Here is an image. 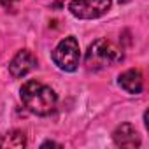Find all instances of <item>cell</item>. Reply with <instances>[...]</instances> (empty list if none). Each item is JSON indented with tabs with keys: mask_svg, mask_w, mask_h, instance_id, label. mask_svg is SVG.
<instances>
[{
	"mask_svg": "<svg viewBox=\"0 0 149 149\" xmlns=\"http://www.w3.org/2000/svg\"><path fill=\"white\" fill-rule=\"evenodd\" d=\"M40 147H60V144H56V142H53V140H46V142H42Z\"/></svg>",
	"mask_w": 149,
	"mask_h": 149,
	"instance_id": "cell-10",
	"label": "cell"
},
{
	"mask_svg": "<svg viewBox=\"0 0 149 149\" xmlns=\"http://www.w3.org/2000/svg\"><path fill=\"white\" fill-rule=\"evenodd\" d=\"M19 95H21L25 107L37 116L53 114L56 109V104H58V97H56L54 90L39 81L25 83L19 90Z\"/></svg>",
	"mask_w": 149,
	"mask_h": 149,
	"instance_id": "cell-1",
	"label": "cell"
},
{
	"mask_svg": "<svg viewBox=\"0 0 149 149\" xmlns=\"http://www.w3.org/2000/svg\"><path fill=\"white\" fill-rule=\"evenodd\" d=\"M37 67V58L32 54V51L28 49H21L16 53V56L11 60L9 63V72L14 79L25 77L26 74H30L33 68Z\"/></svg>",
	"mask_w": 149,
	"mask_h": 149,
	"instance_id": "cell-5",
	"label": "cell"
},
{
	"mask_svg": "<svg viewBox=\"0 0 149 149\" xmlns=\"http://www.w3.org/2000/svg\"><path fill=\"white\" fill-rule=\"evenodd\" d=\"M18 2H19V0H0V4H2L4 7H9V9H11V7H14Z\"/></svg>",
	"mask_w": 149,
	"mask_h": 149,
	"instance_id": "cell-9",
	"label": "cell"
},
{
	"mask_svg": "<svg viewBox=\"0 0 149 149\" xmlns=\"http://www.w3.org/2000/svg\"><path fill=\"white\" fill-rule=\"evenodd\" d=\"M26 146V137L21 130H13L7 132L6 135H2L0 139V147H13V149H19Z\"/></svg>",
	"mask_w": 149,
	"mask_h": 149,
	"instance_id": "cell-8",
	"label": "cell"
},
{
	"mask_svg": "<svg viewBox=\"0 0 149 149\" xmlns=\"http://www.w3.org/2000/svg\"><path fill=\"white\" fill-rule=\"evenodd\" d=\"M51 58L60 70L76 72L79 67V60H81V49H79L77 39L72 35L61 39L58 42V46L54 47V51L51 53Z\"/></svg>",
	"mask_w": 149,
	"mask_h": 149,
	"instance_id": "cell-3",
	"label": "cell"
},
{
	"mask_svg": "<svg viewBox=\"0 0 149 149\" xmlns=\"http://www.w3.org/2000/svg\"><path fill=\"white\" fill-rule=\"evenodd\" d=\"M125 58L123 49L118 47L114 42L107 39H97L90 44L86 51V68L88 70H100L105 67H112Z\"/></svg>",
	"mask_w": 149,
	"mask_h": 149,
	"instance_id": "cell-2",
	"label": "cell"
},
{
	"mask_svg": "<svg viewBox=\"0 0 149 149\" xmlns=\"http://www.w3.org/2000/svg\"><path fill=\"white\" fill-rule=\"evenodd\" d=\"M118 84H119L121 90H125L126 93H130V95H139V93H142V90H144V77H142L140 70L130 68V70H125L121 76L118 77Z\"/></svg>",
	"mask_w": 149,
	"mask_h": 149,
	"instance_id": "cell-7",
	"label": "cell"
},
{
	"mask_svg": "<svg viewBox=\"0 0 149 149\" xmlns=\"http://www.w3.org/2000/svg\"><path fill=\"white\" fill-rule=\"evenodd\" d=\"M112 140H114V144L118 147L133 149V147H139L140 146V135L135 130V126L130 125V123H121L112 132Z\"/></svg>",
	"mask_w": 149,
	"mask_h": 149,
	"instance_id": "cell-6",
	"label": "cell"
},
{
	"mask_svg": "<svg viewBox=\"0 0 149 149\" xmlns=\"http://www.w3.org/2000/svg\"><path fill=\"white\" fill-rule=\"evenodd\" d=\"M112 6V0H72L68 11L77 19H97L104 16Z\"/></svg>",
	"mask_w": 149,
	"mask_h": 149,
	"instance_id": "cell-4",
	"label": "cell"
}]
</instances>
